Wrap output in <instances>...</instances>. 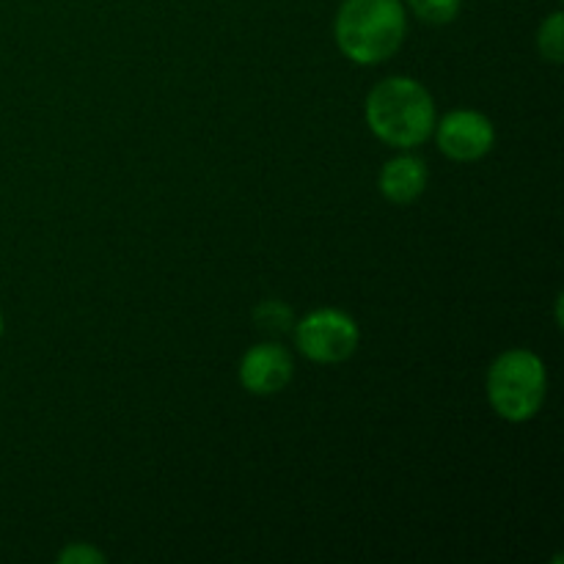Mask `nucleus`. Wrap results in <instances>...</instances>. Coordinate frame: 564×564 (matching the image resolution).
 I'll return each mask as SVG.
<instances>
[{
	"mask_svg": "<svg viewBox=\"0 0 564 564\" xmlns=\"http://www.w3.org/2000/svg\"><path fill=\"white\" fill-rule=\"evenodd\" d=\"M427 165L422 158L413 154H400L389 160L380 171V193L394 204H411L427 191Z\"/></svg>",
	"mask_w": 564,
	"mask_h": 564,
	"instance_id": "nucleus-7",
	"label": "nucleus"
},
{
	"mask_svg": "<svg viewBox=\"0 0 564 564\" xmlns=\"http://www.w3.org/2000/svg\"><path fill=\"white\" fill-rule=\"evenodd\" d=\"M257 319L262 328H273V330H286L292 323V312L281 303H264V306L257 308Z\"/></svg>",
	"mask_w": 564,
	"mask_h": 564,
	"instance_id": "nucleus-10",
	"label": "nucleus"
},
{
	"mask_svg": "<svg viewBox=\"0 0 564 564\" xmlns=\"http://www.w3.org/2000/svg\"><path fill=\"white\" fill-rule=\"evenodd\" d=\"M105 560H108V556H105L102 551L91 549V545H86V543L66 545V549L58 554V562H64V564H102Z\"/></svg>",
	"mask_w": 564,
	"mask_h": 564,
	"instance_id": "nucleus-11",
	"label": "nucleus"
},
{
	"mask_svg": "<svg viewBox=\"0 0 564 564\" xmlns=\"http://www.w3.org/2000/svg\"><path fill=\"white\" fill-rule=\"evenodd\" d=\"M433 94L411 77L380 80L367 97V124L383 143L397 149L422 147L435 130Z\"/></svg>",
	"mask_w": 564,
	"mask_h": 564,
	"instance_id": "nucleus-1",
	"label": "nucleus"
},
{
	"mask_svg": "<svg viewBox=\"0 0 564 564\" xmlns=\"http://www.w3.org/2000/svg\"><path fill=\"white\" fill-rule=\"evenodd\" d=\"M295 375L292 356L281 345H257L242 356L240 380L246 391L257 397L279 394Z\"/></svg>",
	"mask_w": 564,
	"mask_h": 564,
	"instance_id": "nucleus-6",
	"label": "nucleus"
},
{
	"mask_svg": "<svg viewBox=\"0 0 564 564\" xmlns=\"http://www.w3.org/2000/svg\"><path fill=\"white\" fill-rule=\"evenodd\" d=\"M538 50L545 61H551V64H562V58H564V17H562V11H554V14H551L549 20L540 25Z\"/></svg>",
	"mask_w": 564,
	"mask_h": 564,
	"instance_id": "nucleus-8",
	"label": "nucleus"
},
{
	"mask_svg": "<svg viewBox=\"0 0 564 564\" xmlns=\"http://www.w3.org/2000/svg\"><path fill=\"white\" fill-rule=\"evenodd\" d=\"M405 31L408 14L400 0H345L336 11V44L356 64H383L402 47Z\"/></svg>",
	"mask_w": 564,
	"mask_h": 564,
	"instance_id": "nucleus-2",
	"label": "nucleus"
},
{
	"mask_svg": "<svg viewBox=\"0 0 564 564\" xmlns=\"http://www.w3.org/2000/svg\"><path fill=\"white\" fill-rule=\"evenodd\" d=\"M545 389V364L532 350H507L490 364L488 400L505 422H529L538 416Z\"/></svg>",
	"mask_w": 564,
	"mask_h": 564,
	"instance_id": "nucleus-3",
	"label": "nucleus"
},
{
	"mask_svg": "<svg viewBox=\"0 0 564 564\" xmlns=\"http://www.w3.org/2000/svg\"><path fill=\"white\" fill-rule=\"evenodd\" d=\"M408 6L427 25H446L460 14V0H408Z\"/></svg>",
	"mask_w": 564,
	"mask_h": 564,
	"instance_id": "nucleus-9",
	"label": "nucleus"
},
{
	"mask_svg": "<svg viewBox=\"0 0 564 564\" xmlns=\"http://www.w3.org/2000/svg\"><path fill=\"white\" fill-rule=\"evenodd\" d=\"M435 141L438 149L455 163H474L482 160L496 143L494 121L477 110H455L435 121Z\"/></svg>",
	"mask_w": 564,
	"mask_h": 564,
	"instance_id": "nucleus-5",
	"label": "nucleus"
},
{
	"mask_svg": "<svg viewBox=\"0 0 564 564\" xmlns=\"http://www.w3.org/2000/svg\"><path fill=\"white\" fill-rule=\"evenodd\" d=\"M358 325L339 308H317L297 323V350L314 364H341L356 352Z\"/></svg>",
	"mask_w": 564,
	"mask_h": 564,
	"instance_id": "nucleus-4",
	"label": "nucleus"
},
{
	"mask_svg": "<svg viewBox=\"0 0 564 564\" xmlns=\"http://www.w3.org/2000/svg\"><path fill=\"white\" fill-rule=\"evenodd\" d=\"M0 336H3V314H0Z\"/></svg>",
	"mask_w": 564,
	"mask_h": 564,
	"instance_id": "nucleus-12",
	"label": "nucleus"
}]
</instances>
